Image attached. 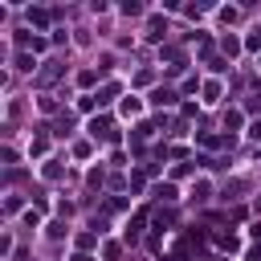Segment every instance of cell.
Masks as SVG:
<instances>
[{
	"mask_svg": "<svg viewBox=\"0 0 261 261\" xmlns=\"http://www.w3.org/2000/svg\"><path fill=\"white\" fill-rule=\"evenodd\" d=\"M90 131H94V135H110V122L106 119H94V122H90Z\"/></svg>",
	"mask_w": 261,
	"mask_h": 261,
	"instance_id": "6da1fadb",
	"label": "cell"
},
{
	"mask_svg": "<svg viewBox=\"0 0 261 261\" xmlns=\"http://www.w3.org/2000/svg\"><path fill=\"white\" fill-rule=\"evenodd\" d=\"M122 115H139V98H127V102H122Z\"/></svg>",
	"mask_w": 261,
	"mask_h": 261,
	"instance_id": "7a4b0ae2",
	"label": "cell"
},
{
	"mask_svg": "<svg viewBox=\"0 0 261 261\" xmlns=\"http://www.w3.org/2000/svg\"><path fill=\"white\" fill-rule=\"evenodd\" d=\"M261 45V29H253V37H249V49H257Z\"/></svg>",
	"mask_w": 261,
	"mask_h": 261,
	"instance_id": "3957f363",
	"label": "cell"
},
{
	"mask_svg": "<svg viewBox=\"0 0 261 261\" xmlns=\"http://www.w3.org/2000/svg\"><path fill=\"white\" fill-rule=\"evenodd\" d=\"M249 139H261V122H253V127H249Z\"/></svg>",
	"mask_w": 261,
	"mask_h": 261,
	"instance_id": "277c9868",
	"label": "cell"
}]
</instances>
